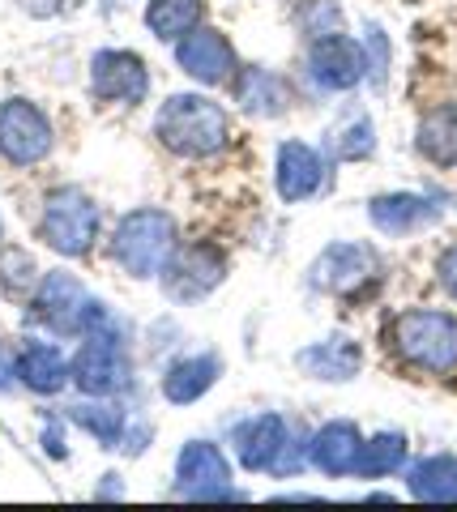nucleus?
<instances>
[{
    "instance_id": "4",
    "label": "nucleus",
    "mask_w": 457,
    "mask_h": 512,
    "mask_svg": "<svg viewBox=\"0 0 457 512\" xmlns=\"http://www.w3.org/2000/svg\"><path fill=\"white\" fill-rule=\"evenodd\" d=\"M235 457L252 474H278L291 478L308 466V440L291 436V423L282 414H257L235 427Z\"/></svg>"
},
{
    "instance_id": "27",
    "label": "nucleus",
    "mask_w": 457,
    "mask_h": 512,
    "mask_svg": "<svg viewBox=\"0 0 457 512\" xmlns=\"http://www.w3.org/2000/svg\"><path fill=\"white\" fill-rule=\"evenodd\" d=\"M376 150V128L368 116H359L351 128H342L338 137V158H346V163H359V158H368Z\"/></svg>"
},
{
    "instance_id": "16",
    "label": "nucleus",
    "mask_w": 457,
    "mask_h": 512,
    "mask_svg": "<svg viewBox=\"0 0 457 512\" xmlns=\"http://www.w3.org/2000/svg\"><path fill=\"white\" fill-rule=\"evenodd\" d=\"M274 184L278 197L287 205H299L308 197H317L325 184V158L308 146V141H282L274 158Z\"/></svg>"
},
{
    "instance_id": "25",
    "label": "nucleus",
    "mask_w": 457,
    "mask_h": 512,
    "mask_svg": "<svg viewBox=\"0 0 457 512\" xmlns=\"http://www.w3.org/2000/svg\"><path fill=\"white\" fill-rule=\"evenodd\" d=\"M206 18V0H150L146 5V26L154 39L180 43L188 30H197Z\"/></svg>"
},
{
    "instance_id": "10",
    "label": "nucleus",
    "mask_w": 457,
    "mask_h": 512,
    "mask_svg": "<svg viewBox=\"0 0 457 512\" xmlns=\"http://www.w3.org/2000/svg\"><path fill=\"white\" fill-rule=\"evenodd\" d=\"M69 380L86 397H112L129 384V355L116 338H82L77 355L69 363Z\"/></svg>"
},
{
    "instance_id": "26",
    "label": "nucleus",
    "mask_w": 457,
    "mask_h": 512,
    "mask_svg": "<svg viewBox=\"0 0 457 512\" xmlns=\"http://www.w3.org/2000/svg\"><path fill=\"white\" fill-rule=\"evenodd\" d=\"M69 419L82 427V431H90V436L99 440L103 448H116L120 436H124V410H120L116 402H107V397H94V402H77V406L69 410Z\"/></svg>"
},
{
    "instance_id": "29",
    "label": "nucleus",
    "mask_w": 457,
    "mask_h": 512,
    "mask_svg": "<svg viewBox=\"0 0 457 512\" xmlns=\"http://www.w3.org/2000/svg\"><path fill=\"white\" fill-rule=\"evenodd\" d=\"M364 56H368V73L376 77V82H381L385 77V69H389V43H385V35L381 30H368V43H364Z\"/></svg>"
},
{
    "instance_id": "11",
    "label": "nucleus",
    "mask_w": 457,
    "mask_h": 512,
    "mask_svg": "<svg viewBox=\"0 0 457 512\" xmlns=\"http://www.w3.org/2000/svg\"><path fill=\"white\" fill-rule=\"evenodd\" d=\"M176 60L197 86H227V82H235V73H240L231 39L223 30H210V26L188 30V35L176 43Z\"/></svg>"
},
{
    "instance_id": "24",
    "label": "nucleus",
    "mask_w": 457,
    "mask_h": 512,
    "mask_svg": "<svg viewBox=\"0 0 457 512\" xmlns=\"http://www.w3.org/2000/svg\"><path fill=\"white\" fill-rule=\"evenodd\" d=\"M406 453H411V440L402 436V431H376L372 440H364L359 448V461H355V478H389L406 466Z\"/></svg>"
},
{
    "instance_id": "7",
    "label": "nucleus",
    "mask_w": 457,
    "mask_h": 512,
    "mask_svg": "<svg viewBox=\"0 0 457 512\" xmlns=\"http://www.w3.org/2000/svg\"><path fill=\"white\" fill-rule=\"evenodd\" d=\"M376 278H381V256L368 244H329L317 261L308 265V282L317 286V291L342 295V299L359 295Z\"/></svg>"
},
{
    "instance_id": "32",
    "label": "nucleus",
    "mask_w": 457,
    "mask_h": 512,
    "mask_svg": "<svg viewBox=\"0 0 457 512\" xmlns=\"http://www.w3.org/2000/svg\"><path fill=\"white\" fill-rule=\"evenodd\" d=\"M0 235H5V231H0Z\"/></svg>"
},
{
    "instance_id": "13",
    "label": "nucleus",
    "mask_w": 457,
    "mask_h": 512,
    "mask_svg": "<svg viewBox=\"0 0 457 512\" xmlns=\"http://www.w3.org/2000/svg\"><path fill=\"white\" fill-rule=\"evenodd\" d=\"M86 286L77 282L65 269H52V274L39 278V291H35V316L43 320L52 333H73L82 338V316H86Z\"/></svg>"
},
{
    "instance_id": "6",
    "label": "nucleus",
    "mask_w": 457,
    "mask_h": 512,
    "mask_svg": "<svg viewBox=\"0 0 457 512\" xmlns=\"http://www.w3.org/2000/svg\"><path fill=\"white\" fill-rule=\"evenodd\" d=\"M176 491L188 500H244L231 487V461L210 440H188L176 457Z\"/></svg>"
},
{
    "instance_id": "1",
    "label": "nucleus",
    "mask_w": 457,
    "mask_h": 512,
    "mask_svg": "<svg viewBox=\"0 0 457 512\" xmlns=\"http://www.w3.org/2000/svg\"><path fill=\"white\" fill-rule=\"evenodd\" d=\"M389 350L423 376L457 372V316L440 308H406L389 320Z\"/></svg>"
},
{
    "instance_id": "22",
    "label": "nucleus",
    "mask_w": 457,
    "mask_h": 512,
    "mask_svg": "<svg viewBox=\"0 0 457 512\" xmlns=\"http://www.w3.org/2000/svg\"><path fill=\"white\" fill-rule=\"evenodd\" d=\"M406 491L415 500H432V504L457 500V457L453 453L419 457L415 466H406Z\"/></svg>"
},
{
    "instance_id": "2",
    "label": "nucleus",
    "mask_w": 457,
    "mask_h": 512,
    "mask_svg": "<svg viewBox=\"0 0 457 512\" xmlns=\"http://www.w3.org/2000/svg\"><path fill=\"white\" fill-rule=\"evenodd\" d=\"M154 137L180 158H214L218 150H227L231 120L206 94H171L154 116Z\"/></svg>"
},
{
    "instance_id": "9",
    "label": "nucleus",
    "mask_w": 457,
    "mask_h": 512,
    "mask_svg": "<svg viewBox=\"0 0 457 512\" xmlns=\"http://www.w3.org/2000/svg\"><path fill=\"white\" fill-rule=\"evenodd\" d=\"M308 77L329 94H342V90H355L359 82L368 77V56H364V43H355L351 35H317L308 47Z\"/></svg>"
},
{
    "instance_id": "15",
    "label": "nucleus",
    "mask_w": 457,
    "mask_h": 512,
    "mask_svg": "<svg viewBox=\"0 0 457 512\" xmlns=\"http://www.w3.org/2000/svg\"><path fill=\"white\" fill-rule=\"evenodd\" d=\"M368 218L381 235L406 239V235L428 231L440 218V205L432 197H423V192H381V197L368 201Z\"/></svg>"
},
{
    "instance_id": "17",
    "label": "nucleus",
    "mask_w": 457,
    "mask_h": 512,
    "mask_svg": "<svg viewBox=\"0 0 457 512\" xmlns=\"http://www.w3.org/2000/svg\"><path fill=\"white\" fill-rule=\"evenodd\" d=\"M359 448H364V436L351 419H329L308 436V466L321 470L325 478H346L355 474Z\"/></svg>"
},
{
    "instance_id": "8",
    "label": "nucleus",
    "mask_w": 457,
    "mask_h": 512,
    "mask_svg": "<svg viewBox=\"0 0 457 512\" xmlns=\"http://www.w3.org/2000/svg\"><path fill=\"white\" fill-rule=\"evenodd\" d=\"M52 154V124L30 99H9L0 107V158L13 167H35Z\"/></svg>"
},
{
    "instance_id": "19",
    "label": "nucleus",
    "mask_w": 457,
    "mask_h": 512,
    "mask_svg": "<svg viewBox=\"0 0 457 512\" xmlns=\"http://www.w3.org/2000/svg\"><path fill=\"white\" fill-rule=\"evenodd\" d=\"M218 376H223V359H218V355L176 359L163 372V397L171 406H193V402H201V397L214 389Z\"/></svg>"
},
{
    "instance_id": "23",
    "label": "nucleus",
    "mask_w": 457,
    "mask_h": 512,
    "mask_svg": "<svg viewBox=\"0 0 457 512\" xmlns=\"http://www.w3.org/2000/svg\"><path fill=\"white\" fill-rule=\"evenodd\" d=\"M235 103L248 116H282L287 111V86L270 69H240L235 73Z\"/></svg>"
},
{
    "instance_id": "31",
    "label": "nucleus",
    "mask_w": 457,
    "mask_h": 512,
    "mask_svg": "<svg viewBox=\"0 0 457 512\" xmlns=\"http://www.w3.org/2000/svg\"><path fill=\"white\" fill-rule=\"evenodd\" d=\"M13 380H18V359H13L9 350H0V389H9Z\"/></svg>"
},
{
    "instance_id": "14",
    "label": "nucleus",
    "mask_w": 457,
    "mask_h": 512,
    "mask_svg": "<svg viewBox=\"0 0 457 512\" xmlns=\"http://www.w3.org/2000/svg\"><path fill=\"white\" fill-rule=\"evenodd\" d=\"M163 278H167V295L201 299V295H210L214 286L227 278V261H223V252H218V248L193 244V248H184V252L171 256L167 269H163Z\"/></svg>"
},
{
    "instance_id": "5",
    "label": "nucleus",
    "mask_w": 457,
    "mask_h": 512,
    "mask_svg": "<svg viewBox=\"0 0 457 512\" xmlns=\"http://www.w3.org/2000/svg\"><path fill=\"white\" fill-rule=\"evenodd\" d=\"M39 235L47 248H56L60 256H86L99 239V205H94L82 188H52L43 197V218Z\"/></svg>"
},
{
    "instance_id": "3",
    "label": "nucleus",
    "mask_w": 457,
    "mask_h": 512,
    "mask_svg": "<svg viewBox=\"0 0 457 512\" xmlns=\"http://www.w3.org/2000/svg\"><path fill=\"white\" fill-rule=\"evenodd\" d=\"M112 256L129 278H159L176 256V218L167 210H129L112 231Z\"/></svg>"
},
{
    "instance_id": "21",
    "label": "nucleus",
    "mask_w": 457,
    "mask_h": 512,
    "mask_svg": "<svg viewBox=\"0 0 457 512\" xmlns=\"http://www.w3.org/2000/svg\"><path fill=\"white\" fill-rule=\"evenodd\" d=\"M18 380L26 384L30 393L52 397L69 384V359L60 355L52 342H30L18 355Z\"/></svg>"
},
{
    "instance_id": "30",
    "label": "nucleus",
    "mask_w": 457,
    "mask_h": 512,
    "mask_svg": "<svg viewBox=\"0 0 457 512\" xmlns=\"http://www.w3.org/2000/svg\"><path fill=\"white\" fill-rule=\"evenodd\" d=\"M436 282L445 286V295L457 303V244H449L445 252L436 256Z\"/></svg>"
},
{
    "instance_id": "18",
    "label": "nucleus",
    "mask_w": 457,
    "mask_h": 512,
    "mask_svg": "<svg viewBox=\"0 0 457 512\" xmlns=\"http://www.w3.org/2000/svg\"><path fill=\"white\" fill-rule=\"evenodd\" d=\"M295 367L312 380H329V384H342V380H355L359 367H364V350H359L351 338H325V342H312L295 355Z\"/></svg>"
},
{
    "instance_id": "28",
    "label": "nucleus",
    "mask_w": 457,
    "mask_h": 512,
    "mask_svg": "<svg viewBox=\"0 0 457 512\" xmlns=\"http://www.w3.org/2000/svg\"><path fill=\"white\" fill-rule=\"evenodd\" d=\"M0 274H5V282L18 291V286H26V282H35V261H30L26 252H18V248H9L5 256H0Z\"/></svg>"
},
{
    "instance_id": "12",
    "label": "nucleus",
    "mask_w": 457,
    "mask_h": 512,
    "mask_svg": "<svg viewBox=\"0 0 457 512\" xmlns=\"http://www.w3.org/2000/svg\"><path fill=\"white\" fill-rule=\"evenodd\" d=\"M90 86L103 103H141L150 94V69L137 52L107 47L90 60Z\"/></svg>"
},
{
    "instance_id": "20",
    "label": "nucleus",
    "mask_w": 457,
    "mask_h": 512,
    "mask_svg": "<svg viewBox=\"0 0 457 512\" xmlns=\"http://www.w3.org/2000/svg\"><path fill=\"white\" fill-rule=\"evenodd\" d=\"M415 150L432 167H457V103H440L415 128Z\"/></svg>"
}]
</instances>
